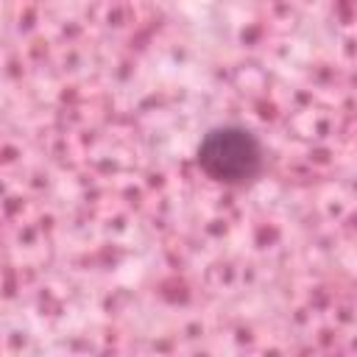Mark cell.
<instances>
[{
	"label": "cell",
	"instance_id": "obj_1",
	"mask_svg": "<svg viewBox=\"0 0 357 357\" xmlns=\"http://www.w3.org/2000/svg\"><path fill=\"white\" fill-rule=\"evenodd\" d=\"M198 162L206 176L226 184H240L259 173L262 148L251 131L240 126H220L201 139Z\"/></svg>",
	"mask_w": 357,
	"mask_h": 357
}]
</instances>
